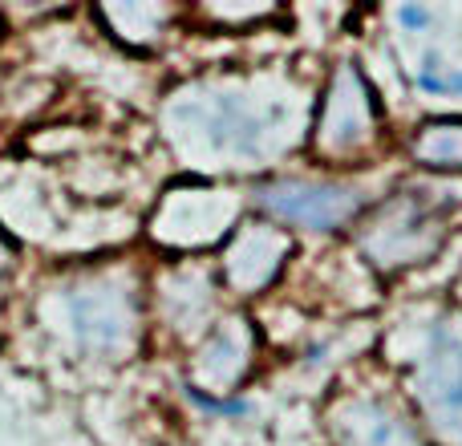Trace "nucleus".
I'll return each instance as SVG.
<instances>
[{"instance_id": "nucleus-8", "label": "nucleus", "mask_w": 462, "mask_h": 446, "mask_svg": "<svg viewBox=\"0 0 462 446\" xmlns=\"http://www.w3.org/2000/svg\"><path fill=\"white\" fill-rule=\"evenodd\" d=\"M398 21H402V29L422 33V29H430V24H434V13H430V8H422V5H402L398 8Z\"/></svg>"}, {"instance_id": "nucleus-4", "label": "nucleus", "mask_w": 462, "mask_h": 446, "mask_svg": "<svg viewBox=\"0 0 462 446\" xmlns=\"http://www.w3.org/2000/svg\"><path fill=\"white\" fill-rule=\"evenodd\" d=\"M73 333L86 349H114L122 341V312L106 301V293L73 296Z\"/></svg>"}, {"instance_id": "nucleus-6", "label": "nucleus", "mask_w": 462, "mask_h": 446, "mask_svg": "<svg viewBox=\"0 0 462 446\" xmlns=\"http://www.w3.org/2000/svg\"><path fill=\"white\" fill-rule=\"evenodd\" d=\"M187 402H195L199 410H208V414H224V418H239L247 414V402L244 398H216L211 390H199V386H187Z\"/></svg>"}, {"instance_id": "nucleus-7", "label": "nucleus", "mask_w": 462, "mask_h": 446, "mask_svg": "<svg viewBox=\"0 0 462 446\" xmlns=\"http://www.w3.org/2000/svg\"><path fill=\"white\" fill-rule=\"evenodd\" d=\"M418 89H422V94H462V70L447 73V78H442V73H422Z\"/></svg>"}, {"instance_id": "nucleus-5", "label": "nucleus", "mask_w": 462, "mask_h": 446, "mask_svg": "<svg viewBox=\"0 0 462 446\" xmlns=\"http://www.w3.org/2000/svg\"><path fill=\"white\" fill-rule=\"evenodd\" d=\"M414 159L434 171H462V118H434L414 135Z\"/></svg>"}, {"instance_id": "nucleus-2", "label": "nucleus", "mask_w": 462, "mask_h": 446, "mask_svg": "<svg viewBox=\"0 0 462 446\" xmlns=\"http://www.w3.org/2000/svg\"><path fill=\"white\" fill-rule=\"evenodd\" d=\"M369 135H374V94H369L365 78L353 65H345L325 98L317 143L325 154H349L357 146H365Z\"/></svg>"}, {"instance_id": "nucleus-3", "label": "nucleus", "mask_w": 462, "mask_h": 446, "mask_svg": "<svg viewBox=\"0 0 462 446\" xmlns=\"http://www.w3.org/2000/svg\"><path fill=\"white\" fill-rule=\"evenodd\" d=\"M288 236L280 228H268V223H255V228L239 231L236 244L227 252V276L236 288L244 293H255V288L272 284L288 256Z\"/></svg>"}, {"instance_id": "nucleus-1", "label": "nucleus", "mask_w": 462, "mask_h": 446, "mask_svg": "<svg viewBox=\"0 0 462 446\" xmlns=\"http://www.w3.org/2000/svg\"><path fill=\"white\" fill-rule=\"evenodd\" d=\"M255 203L280 223H296L309 231H337L365 208V195L357 187L325 183V179H272L255 191Z\"/></svg>"}]
</instances>
